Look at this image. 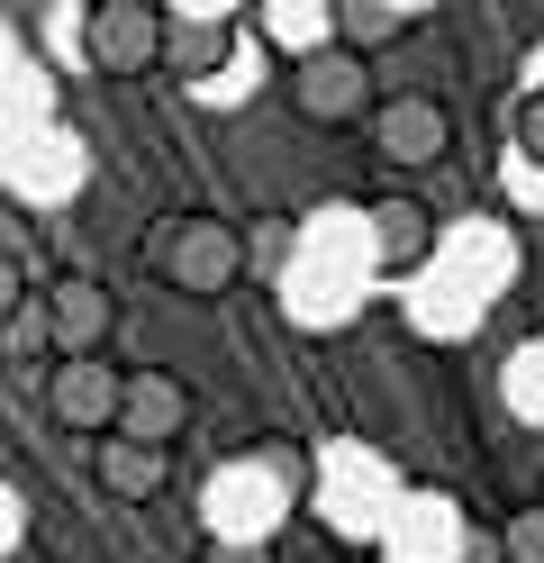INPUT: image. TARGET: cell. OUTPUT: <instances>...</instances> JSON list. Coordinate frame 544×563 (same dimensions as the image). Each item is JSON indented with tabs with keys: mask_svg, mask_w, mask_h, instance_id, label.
Wrapping results in <instances>:
<instances>
[{
	"mask_svg": "<svg viewBox=\"0 0 544 563\" xmlns=\"http://www.w3.org/2000/svg\"><path fill=\"white\" fill-rule=\"evenodd\" d=\"M499 563H544V509H518L499 527Z\"/></svg>",
	"mask_w": 544,
	"mask_h": 563,
	"instance_id": "9a60e30c",
	"label": "cell"
},
{
	"mask_svg": "<svg viewBox=\"0 0 544 563\" xmlns=\"http://www.w3.org/2000/svg\"><path fill=\"white\" fill-rule=\"evenodd\" d=\"M91 473H100V490H109V500H164V490H173V454L127 445V437H100Z\"/></svg>",
	"mask_w": 544,
	"mask_h": 563,
	"instance_id": "30bf717a",
	"label": "cell"
},
{
	"mask_svg": "<svg viewBox=\"0 0 544 563\" xmlns=\"http://www.w3.org/2000/svg\"><path fill=\"white\" fill-rule=\"evenodd\" d=\"M518 155H526V164H544V91H526V100H518Z\"/></svg>",
	"mask_w": 544,
	"mask_h": 563,
	"instance_id": "e0dca14e",
	"label": "cell"
},
{
	"mask_svg": "<svg viewBox=\"0 0 544 563\" xmlns=\"http://www.w3.org/2000/svg\"><path fill=\"white\" fill-rule=\"evenodd\" d=\"M236 55V10H164V74L173 82H209Z\"/></svg>",
	"mask_w": 544,
	"mask_h": 563,
	"instance_id": "ba28073f",
	"label": "cell"
},
{
	"mask_svg": "<svg viewBox=\"0 0 544 563\" xmlns=\"http://www.w3.org/2000/svg\"><path fill=\"white\" fill-rule=\"evenodd\" d=\"M363 128H373V155L381 164H435V155L454 146V119H445V100H435V91H390Z\"/></svg>",
	"mask_w": 544,
	"mask_h": 563,
	"instance_id": "8992f818",
	"label": "cell"
},
{
	"mask_svg": "<svg viewBox=\"0 0 544 563\" xmlns=\"http://www.w3.org/2000/svg\"><path fill=\"white\" fill-rule=\"evenodd\" d=\"M145 273L191 300H218L245 282V228L218 219V209H173V219L145 228Z\"/></svg>",
	"mask_w": 544,
	"mask_h": 563,
	"instance_id": "6da1fadb",
	"label": "cell"
},
{
	"mask_svg": "<svg viewBox=\"0 0 544 563\" xmlns=\"http://www.w3.org/2000/svg\"><path fill=\"white\" fill-rule=\"evenodd\" d=\"M46 336H55V364L64 355H109V336H119V291H109L100 273H64L46 291Z\"/></svg>",
	"mask_w": 544,
	"mask_h": 563,
	"instance_id": "5b68a950",
	"label": "cell"
},
{
	"mask_svg": "<svg viewBox=\"0 0 544 563\" xmlns=\"http://www.w3.org/2000/svg\"><path fill=\"white\" fill-rule=\"evenodd\" d=\"M273 264H290V219H281V209L245 219V273H273Z\"/></svg>",
	"mask_w": 544,
	"mask_h": 563,
	"instance_id": "4fadbf2b",
	"label": "cell"
},
{
	"mask_svg": "<svg viewBox=\"0 0 544 563\" xmlns=\"http://www.w3.org/2000/svg\"><path fill=\"white\" fill-rule=\"evenodd\" d=\"M119 400H127V373L109 355H64L46 364V418L64 437H119Z\"/></svg>",
	"mask_w": 544,
	"mask_h": 563,
	"instance_id": "277c9868",
	"label": "cell"
},
{
	"mask_svg": "<svg viewBox=\"0 0 544 563\" xmlns=\"http://www.w3.org/2000/svg\"><path fill=\"white\" fill-rule=\"evenodd\" d=\"M181 428H191V382L164 373V364H136V373H127V400H119V437L173 454Z\"/></svg>",
	"mask_w": 544,
	"mask_h": 563,
	"instance_id": "52a82bcc",
	"label": "cell"
},
{
	"mask_svg": "<svg viewBox=\"0 0 544 563\" xmlns=\"http://www.w3.org/2000/svg\"><path fill=\"white\" fill-rule=\"evenodd\" d=\"M0 355L27 364V355H55V336H46V300H27L19 319H0Z\"/></svg>",
	"mask_w": 544,
	"mask_h": 563,
	"instance_id": "5bb4252c",
	"label": "cell"
},
{
	"mask_svg": "<svg viewBox=\"0 0 544 563\" xmlns=\"http://www.w3.org/2000/svg\"><path fill=\"white\" fill-rule=\"evenodd\" d=\"M426 10L418 0H336V46L345 55H373V46H399Z\"/></svg>",
	"mask_w": 544,
	"mask_h": 563,
	"instance_id": "8fae6325",
	"label": "cell"
},
{
	"mask_svg": "<svg viewBox=\"0 0 544 563\" xmlns=\"http://www.w3.org/2000/svg\"><path fill=\"white\" fill-rule=\"evenodd\" d=\"M36 291H27V273H19V255H0V319H19Z\"/></svg>",
	"mask_w": 544,
	"mask_h": 563,
	"instance_id": "ac0fdd59",
	"label": "cell"
},
{
	"mask_svg": "<svg viewBox=\"0 0 544 563\" xmlns=\"http://www.w3.org/2000/svg\"><path fill=\"white\" fill-rule=\"evenodd\" d=\"M508 400H518L526 418H544V345H535V355H518V364H508Z\"/></svg>",
	"mask_w": 544,
	"mask_h": 563,
	"instance_id": "2e32d148",
	"label": "cell"
},
{
	"mask_svg": "<svg viewBox=\"0 0 544 563\" xmlns=\"http://www.w3.org/2000/svg\"><path fill=\"white\" fill-rule=\"evenodd\" d=\"M363 236H373L381 273H418V264L435 255V209L409 200V191H381L373 209H363Z\"/></svg>",
	"mask_w": 544,
	"mask_h": 563,
	"instance_id": "9c48e42d",
	"label": "cell"
},
{
	"mask_svg": "<svg viewBox=\"0 0 544 563\" xmlns=\"http://www.w3.org/2000/svg\"><path fill=\"white\" fill-rule=\"evenodd\" d=\"M254 19H264L273 46H290V55H326L336 46V0H264Z\"/></svg>",
	"mask_w": 544,
	"mask_h": 563,
	"instance_id": "7c38bea8",
	"label": "cell"
},
{
	"mask_svg": "<svg viewBox=\"0 0 544 563\" xmlns=\"http://www.w3.org/2000/svg\"><path fill=\"white\" fill-rule=\"evenodd\" d=\"M82 55L100 64V74H155L164 64V0H91L82 10Z\"/></svg>",
	"mask_w": 544,
	"mask_h": 563,
	"instance_id": "7a4b0ae2",
	"label": "cell"
},
{
	"mask_svg": "<svg viewBox=\"0 0 544 563\" xmlns=\"http://www.w3.org/2000/svg\"><path fill=\"white\" fill-rule=\"evenodd\" d=\"M290 110H300L309 128H363L381 110V100H373V64L345 55V46L300 55V64H290Z\"/></svg>",
	"mask_w": 544,
	"mask_h": 563,
	"instance_id": "3957f363",
	"label": "cell"
}]
</instances>
